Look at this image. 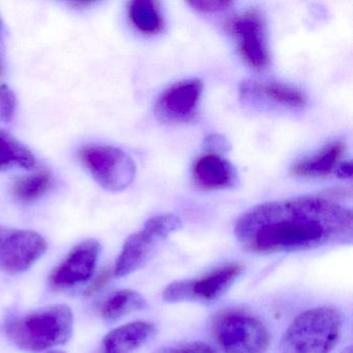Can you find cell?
Returning a JSON list of instances; mask_svg holds the SVG:
<instances>
[{"mask_svg": "<svg viewBox=\"0 0 353 353\" xmlns=\"http://www.w3.org/2000/svg\"><path fill=\"white\" fill-rule=\"evenodd\" d=\"M234 233L243 250L255 254L350 245L352 212L317 196L265 202L241 214Z\"/></svg>", "mask_w": 353, "mask_h": 353, "instance_id": "obj_1", "label": "cell"}, {"mask_svg": "<svg viewBox=\"0 0 353 353\" xmlns=\"http://www.w3.org/2000/svg\"><path fill=\"white\" fill-rule=\"evenodd\" d=\"M73 326L71 307L52 305L12 319L6 325V334L18 348L39 352L68 342Z\"/></svg>", "mask_w": 353, "mask_h": 353, "instance_id": "obj_2", "label": "cell"}, {"mask_svg": "<svg viewBox=\"0 0 353 353\" xmlns=\"http://www.w3.org/2000/svg\"><path fill=\"white\" fill-rule=\"evenodd\" d=\"M338 310L321 307L307 310L293 320L281 341V353H332L343 330Z\"/></svg>", "mask_w": 353, "mask_h": 353, "instance_id": "obj_3", "label": "cell"}, {"mask_svg": "<svg viewBox=\"0 0 353 353\" xmlns=\"http://www.w3.org/2000/svg\"><path fill=\"white\" fill-rule=\"evenodd\" d=\"M212 334L225 353H264L270 344L264 322L241 310L219 314L212 322Z\"/></svg>", "mask_w": 353, "mask_h": 353, "instance_id": "obj_4", "label": "cell"}, {"mask_svg": "<svg viewBox=\"0 0 353 353\" xmlns=\"http://www.w3.org/2000/svg\"><path fill=\"white\" fill-rule=\"evenodd\" d=\"M181 221L172 214L152 216L143 228L128 237L115 264L114 274L125 276L141 268L154 255L159 245L181 228Z\"/></svg>", "mask_w": 353, "mask_h": 353, "instance_id": "obj_5", "label": "cell"}, {"mask_svg": "<svg viewBox=\"0 0 353 353\" xmlns=\"http://www.w3.org/2000/svg\"><path fill=\"white\" fill-rule=\"evenodd\" d=\"M77 156L94 181L107 191H123L135 179V162L121 148L90 144L80 148Z\"/></svg>", "mask_w": 353, "mask_h": 353, "instance_id": "obj_6", "label": "cell"}, {"mask_svg": "<svg viewBox=\"0 0 353 353\" xmlns=\"http://www.w3.org/2000/svg\"><path fill=\"white\" fill-rule=\"evenodd\" d=\"M243 272L241 263L223 264L200 278L171 283L163 292V297L168 303H210L224 295Z\"/></svg>", "mask_w": 353, "mask_h": 353, "instance_id": "obj_7", "label": "cell"}, {"mask_svg": "<svg viewBox=\"0 0 353 353\" xmlns=\"http://www.w3.org/2000/svg\"><path fill=\"white\" fill-rule=\"evenodd\" d=\"M229 32L234 38L239 54L254 70L268 67L270 61L266 38V23L258 9H249L237 14L228 24Z\"/></svg>", "mask_w": 353, "mask_h": 353, "instance_id": "obj_8", "label": "cell"}, {"mask_svg": "<svg viewBox=\"0 0 353 353\" xmlns=\"http://www.w3.org/2000/svg\"><path fill=\"white\" fill-rule=\"evenodd\" d=\"M47 250L44 237L24 229L0 226V270L18 274L32 268Z\"/></svg>", "mask_w": 353, "mask_h": 353, "instance_id": "obj_9", "label": "cell"}, {"mask_svg": "<svg viewBox=\"0 0 353 353\" xmlns=\"http://www.w3.org/2000/svg\"><path fill=\"white\" fill-rule=\"evenodd\" d=\"M203 84L199 79L175 82L163 90L154 104V114L163 123H185L194 121L199 110Z\"/></svg>", "mask_w": 353, "mask_h": 353, "instance_id": "obj_10", "label": "cell"}, {"mask_svg": "<svg viewBox=\"0 0 353 353\" xmlns=\"http://www.w3.org/2000/svg\"><path fill=\"white\" fill-rule=\"evenodd\" d=\"M99 254L100 243L96 239H86L74 247L51 272V286L65 289L90 280L96 268Z\"/></svg>", "mask_w": 353, "mask_h": 353, "instance_id": "obj_11", "label": "cell"}, {"mask_svg": "<svg viewBox=\"0 0 353 353\" xmlns=\"http://www.w3.org/2000/svg\"><path fill=\"white\" fill-rule=\"evenodd\" d=\"M192 179L199 189L218 191L232 188L236 183L237 173L222 154L206 152L194 162Z\"/></svg>", "mask_w": 353, "mask_h": 353, "instance_id": "obj_12", "label": "cell"}, {"mask_svg": "<svg viewBox=\"0 0 353 353\" xmlns=\"http://www.w3.org/2000/svg\"><path fill=\"white\" fill-rule=\"evenodd\" d=\"M347 146L343 140L328 142L312 156L296 161L291 166L294 176L305 179H321L334 174L336 167L343 162Z\"/></svg>", "mask_w": 353, "mask_h": 353, "instance_id": "obj_13", "label": "cell"}, {"mask_svg": "<svg viewBox=\"0 0 353 353\" xmlns=\"http://www.w3.org/2000/svg\"><path fill=\"white\" fill-rule=\"evenodd\" d=\"M241 94L247 100L264 99L266 102L294 109L303 108L307 102L303 90L282 82H245L241 84Z\"/></svg>", "mask_w": 353, "mask_h": 353, "instance_id": "obj_14", "label": "cell"}, {"mask_svg": "<svg viewBox=\"0 0 353 353\" xmlns=\"http://www.w3.org/2000/svg\"><path fill=\"white\" fill-rule=\"evenodd\" d=\"M156 334V326L150 322L136 321L115 328L102 343V353H131L148 342Z\"/></svg>", "mask_w": 353, "mask_h": 353, "instance_id": "obj_15", "label": "cell"}, {"mask_svg": "<svg viewBox=\"0 0 353 353\" xmlns=\"http://www.w3.org/2000/svg\"><path fill=\"white\" fill-rule=\"evenodd\" d=\"M128 15L134 28L146 36H156L164 30L165 18L160 1L133 0L128 3Z\"/></svg>", "mask_w": 353, "mask_h": 353, "instance_id": "obj_16", "label": "cell"}, {"mask_svg": "<svg viewBox=\"0 0 353 353\" xmlns=\"http://www.w3.org/2000/svg\"><path fill=\"white\" fill-rule=\"evenodd\" d=\"M54 179L47 169H40L30 174L23 175L14 181L11 194L17 201L30 203L44 196L52 189Z\"/></svg>", "mask_w": 353, "mask_h": 353, "instance_id": "obj_17", "label": "cell"}, {"mask_svg": "<svg viewBox=\"0 0 353 353\" xmlns=\"http://www.w3.org/2000/svg\"><path fill=\"white\" fill-rule=\"evenodd\" d=\"M36 157L30 148L5 130L0 129V171L8 169H32Z\"/></svg>", "mask_w": 353, "mask_h": 353, "instance_id": "obj_18", "label": "cell"}, {"mask_svg": "<svg viewBox=\"0 0 353 353\" xmlns=\"http://www.w3.org/2000/svg\"><path fill=\"white\" fill-rule=\"evenodd\" d=\"M145 307L146 301L140 293L132 289H123L105 299L101 307V315L107 321H115Z\"/></svg>", "mask_w": 353, "mask_h": 353, "instance_id": "obj_19", "label": "cell"}, {"mask_svg": "<svg viewBox=\"0 0 353 353\" xmlns=\"http://www.w3.org/2000/svg\"><path fill=\"white\" fill-rule=\"evenodd\" d=\"M17 98L15 92L6 84H0V121L10 123L15 117Z\"/></svg>", "mask_w": 353, "mask_h": 353, "instance_id": "obj_20", "label": "cell"}, {"mask_svg": "<svg viewBox=\"0 0 353 353\" xmlns=\"http://www.w3.org/2000/svg\"><path fill=\"white\" fill-rule=\"evenodd\" d=\"M194 10L203 14L218 13V12L226 11L233 5L232 1L225 0H204V1H192L188 3Z\"/></svg>", "mask_w": 353, "mask_h": 353, "instance_id": "obj_21", "label": "cell"}, {"mask_svg": "<svg viewBox=\"0 0 353 353\" xmlns=\"http://www.w3.org/2000/svg\"><path fill=\"white\" fill-rule=\"evenodd\" d=\"M228 150V142L220 135H210L205 139V152L222 154Z\"/></svg>", "mask_w": 353, "mask_h": 353, "instance_id": "obj_22", "label": "cell"}, {"mask_svg": "<svg viewBox=\"0 0 353 353\" xmlns=\"http://www.w3.org/2000/svg\"><path fill=\"white\" fill-rule=\"evenodd\" d=\"M171 353H216L212 347L204 343L195 342L190 343L185 346L175 349Z\"/></svg>", "mask_w": 353, "mask_h": 353, "instance_id": "obj_23", "label": "cell"}, {"mask_svg": "<svg viewBox=\"0 0 353 353\" xmlns=\"http://www.w3.org/2000/svg\"><path fill=\"white\" fill-rule=\"evenodd\" d=\"M111 276H112V270L110 268H106V270H103L96 279H94V282L92 283L90 287H88V295L92 294V293L98 292L100 291L105 285L108 283V281L110 280Z\"/></svg>", "mask_w": 353, "mask_h": 353, "instance_id": "obj_24", "label": "cell"}, {"mask_svg": "<svg viewBox=\"0 0 353 353\" xmlns=\"http://www.w3.org/2000/svg\"><path fill=\"white\" fill-rule=\"evenodd\" d=\"M6 70V30L3 18L0 16V77Z\"/></svg>", "mask_w": 353, "mask_h": 353, "instance_id": "obj_25", "label": "cell"}, {"mask_svg": "<svg viewBox=\"0 0 353 353\" xmlns=\"http://www.w3.org/2000/svg\"><path fill=\"white\" fill-rule=\"evenodd\" d=\"M334 174L341 179H350L352 177V164L350 161H343L340 163Z\"/></svg>", "mask_w": 353, "mask_h": 353, "instance_id": "obj_26", "label": "cell"}, {"mask_svg": "<svg viewBox=\"0 0 353 353\" xmlns=\"http://www.w3.org/2000/svg\"><path fill=\"white\" fill-rule=\"evenodd\" d=\"M70 5L73 8H80V9H85L86 7L94 6V3L92 1H76V3H70Z\"/></svg>", "mask_w": 353, "mask_h": 353, "instance_id": "obj_27", "label": "cell"}, {"mask_svg": "<svg viewBox=\"0 0 353 353\" xmlns=\"http://www.w3.org/2000/svg\"><path fill=\"white\" fill-rule=\"evenodd\" d=\"M342 353H352V347H347L346 349H344V350L342 351Z\"/></svg>", "mask_w": 353, "mask_h": 353, "instance_id": "obj_28", "label": "cell"}, {"mask_svg": "<svg viewBox=\"0 0 353 353\" xmlns=\"http://www.w3.org/2000/svg\"><path fill=\"white\" fill-rule=\"evenodd\" d=\"M48 353H63V352H61V351H52V352H48Z\"/></svg>", "mask_w": 353, "mask_h": 353, "instance_id": "obj_29", "label": "cell"}]
</instances>
